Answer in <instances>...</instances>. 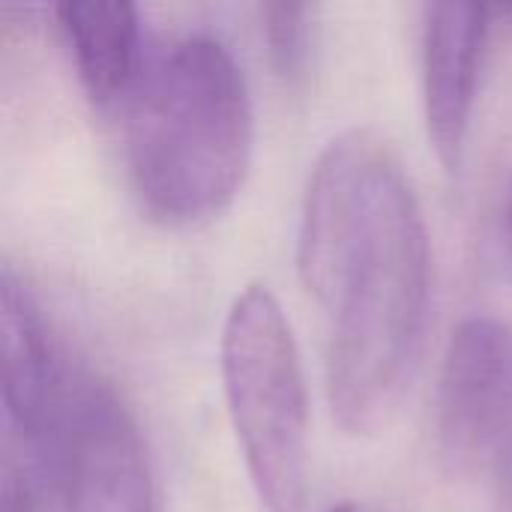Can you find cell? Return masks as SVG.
Instances as JSON below:
<instances>
[{
	"instance_id": "obj_4",
	"label": "cell",
	"mask_w": 512,
	"mask_h": 512,
	"mask_svg": "<svg viewBox=\"0 0 512 512\" xmlns=\"http://www.w3.org/2000/svg\"><path fill=\"white\" fill-rule=\"evenodd\" d=\"M51 480L60 512H156L144 438L120 396L78 369L72 387L30 456Z\"/></svg>"
},
{
	"instance_id": "obj_12",
	"label": "cell",
	"mask_w": 512,
	"mask_h": 512,
	"mask_svg": "<svg viewBox=\"0 0 512 512\" xmlns=\"http://www.w3.org/2000/svg\"><path fill=\"white\" fill-rule=\"evenodd\" d=\"M504 240L512 258V183L507 186V198H504Z\"/></svg>"
},
{
	"instance_id": "obj_13",
	"label": "cell",
	"mask_w": 512,
	"mask_h": 512,
	"mask_svg": "<svg viewBox=\"0 0 512 512\" xmlns=\"http://www.w3.org/2000/svg\"><path fill=\"white\" fill-rule=\"evenodd\" d=\"M327 512H357V507L354 504H348V501H342V504H336V507H330Z\"/></svg>"
},
{
	"instance_id": "obj_9",
	"label": "cell",
	"mask_w": 512,
	"mask_h": 512,
	"mask_svg": "<svg viewBox=\"0 0 512 512\" xmlns=\"http://www.w3.org/2000/svg\"><path fill=\"white\" fill-rule=\"evenodd\" d=\"M312 6L309 3H264L261 27L270 51V63L288 84H300L309 72L312 60Z\"/></svg>"
},
{
	"instance_id": "obj_7",
	"label": "cell",
	"mask_w": 512,
	"mask_h": 512,
	"mask_svg": "<svg viewBox=\"0 0 512 512\" xmlns=\"http://www.w3.org/2000/svg\"><path fill=\"white\" fill-rule=\"evenodd\" d=\"M489 15L483 3L447 0L423 6V111L429 141L447 168H456L465 150Z\"/></svg>"
},
{
	"instance_id": "obj_10",
	"label": "cell",
	"mask_w": 512,
	"mask_h": 512,
	"mask_svg": "<svg viewBox=\"0 0 512 512\" xmlns=\"http://www.w3.org/2000/svg\"><path fill=\"white\" fill-rule=\"evenodd\" d=\"M0 512H36V480L30 477L27 456L21 462L6 441L0 459Z\"/></svg>"
},
{
	"instance_id": "obj_8",
	"label": "cell",
	"mask_w": 512,
	"mask_h": 512,
	"mask_svg": "<svg viewBox=\"0 0 512 512\" xmlns=\"http://www.w3.org/2000/svg\"><path fill=\"white\" fill-rule=\"evenodd\" d=\"M54 15L66 33L78 78L90 99L108 105L123 96L138 75V6L126 0L57 3Z\"/></svg>"
},
{
	"instance_id": "obj_1",
	"label": "cell",
	"mask_w": 512,
	"mask_h": 512,
	"mask_svg": "<svg viewBox=\"0 0 512 512\" xmlns=\"http://www.w3.org/2000/svg\"><path fill=\"white\" fill-rule=\"evenodd\" d=\"M297 270L330 312L333 417L348 435H372L408 390L432 297L420 198L375 129H345L318 153L303 195Z\"/></svg>"
},
{
	"instance_id": "obj_5",
	"label": "cell",
	"mask_w": 512,
	"mask_h": 512,
	"mask_svg": "<svg viewBox=\"0 0 512 512\" xmlns=\"http://www.w3.org/2000/svg\"><path fill=\"white\" fill-rule=\"evenodd\" d=\"M512 411V330L492 315L462 318L444 351L435 432L453 471H474L495 456Z\"/></svg>"
},
{
	"instance_id": "obj_11",
	"label": "cell",
	"mask_w": 512,
	"mask_h": 512,
	"mask_svg": "<svg viewBox=\"0 0 512 512\" xmlns=\"http://www.w3.org/2000/svg\"><path fill=\"white\" fill-rule=\"evenodd\" d=\"M492 471H495V492H498V507L501 512H512V411L507 417V426L501 432V441L492 456Z\"/></svg>"
},
{
	"instance_id": "obj_6",
	"label": "cell",
	"mask_w": 512,
	"mask_h": 512,
	"mask_svg": "<svg viewBox=\"0 0 512 512\" xmlns=\"http://www.w3.org/2000/svg\"><path fill=\"white\" fill-rule=\"evenodd\" d=\"M0 369L6 438L36 453L78 366L57 348L30 291L9 270L0 276Z\"/></svg>"
},
{
	"instance_id": "obj_3",
	"label": "cell",
	"mask_w": 512,
	"mask_h": 512,
	"mask_svg": "<svg viewBox=\"0 0 512 512\" xmlns=\"http://www.w3.org/2000/svg\"><path fill=\"white\" fill-rule=\"evenodd\" d=\"M228 417L267 512H303L309 492V390L291 321L264 282L228 306L219 342Z\"/></svg>"
},
{
	"instance_id": "obj_2",
	"label": "cell",
	"mask_w": 512,
	"mask_h": 512,
	"mask_svg": "<svg viewBox=\"0 0 512 512\" xmlns=\"http://www.w3.org/2000/svg\"><path fill=\"white\" fill-rule=\"evenodd\" d=\"M252 144V93L216 36L174 42L129 99V177L141 207L165 225L219 216L249 174Z\"/></svg>"
}]
</instances>
